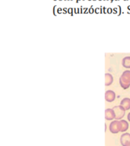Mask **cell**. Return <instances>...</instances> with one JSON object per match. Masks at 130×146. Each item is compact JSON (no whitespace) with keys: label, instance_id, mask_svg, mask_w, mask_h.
Wrapping results in <instances>:
<instances>
[{"label":"cell","instance_id":"8","mask_svg":"<svg viewBox=\"0 0 130 146\" xmlns=\"http://www.w3.org/2000/svg\"><path fill=\"white\" fill-rule=\"evenodd\" d=\"M113 75L106 73L105 74V86H110L111 84H113Z\"/></svg>","mask_w":130,"mask_h":146},{"label":"cell","instance_id":"11","mask_svg":"<svg viewBox=\"0 0 130 146\" xmlns=\"http://www.w3.org/2000/svg\"><path fill=\"white\" fill-rule=\"evenodd\" d=\"M119 84H120V86H122V88L123 89H128L129 88L130 86V84H125V83H123V82L121 81V80H119Z\"/></svg>","mask_w":130,"mask_h":146},{"label":"cell","instance_id":"7","mask_svg":"<svg viewBox=\"0 0 130 146\" xmlns=\"http://www.w3.org/2000/svg\"><path fill=\"white\" fill-rule=\"evenodd\" d=\"M120 105L123 106L125 110H130V99L126 97V98H123L121 100Z\"/></svg>","mask_w":130,"mask_h":146},{"label":"cell","instance_id":"9","mask_svg":"<svg viewBox=\"0 0 130 146\" xmlns=\"http://www.w3.org/2000/svg\"><path fill=\"white\" fill-rule=\"evenodd\" d=\"M122 65L125 68H127V69L130 68V56H127L123 58L122 60Z\"/></svg>","mask_w":130,"mask_h":146},{"label":"cell","instance_id":"3","mask_svg":"<svg viewBox=\"0 0 130 146\" xmlns=\"http://www.w3.org/2000/svg\"><path fill=\"white\" fill-rule=\"evenodd\" d=\"M120 143L122 146H130V134L128 132L123 133L120 137Z\"/></svg>","mask_w":130,"mask_h":146},{"label":"cell","instance_id":"12","mask_svg":"<svg viewBox=\"0 0 130 146\" xmlns=\"http://www.w3.org/2000/svg\"><path fill=\"white\" fill-rule=\"evenodd\" d=\"M127 119H128V120H129V122H130V113H129V114H128V115H127Z\"/></svg>","mask_w":130,"mask_h":146},{"label":"cell","instance_id":"10","mask_svg":"<svg viewBox=\"0 0 130 146\" xmlns=\"http://www.w3.org/2000/svg\"><path fill=\"white\" fill-rule=\"evenodd\" d=\"M121 125H122V129H121V132H124L125 131H127V129H129V122H127V121L125 120L121 119Z\"/></svg>","mask_w":130,"mask_h":146},{"label":"cell","instance_id":"2","mask_svg":"<svg viewBox=\"0 0 130 146\" xmlns=\"http://www.w3.org/2000/svg\"><path fill=\"white\" fill-rule=\"evenodd\" d=\"M113 110L115 112V114H116V120H121L123 118V116L125 115V110L122 106L121 105L116 106H114L113 108Z\"/></svg>","mask_w":130,"mask_h":146},{"label":"cell","instance_id":"5","mask_svg":"<svg viewBox=\"0 0 130 146\" xmlns=\"http://www.w3.org/2000/svg\"><path fill=\"white\" fill-rule=\"evenodd\" d=\"M105 119L106 120H113L116 119V114L113 109H106L105 110Z\"/></svg>","mask_w":130,"mask_h":146},{"label":"cell","instance_id":"4","mask_svg":"<svg viewBox=\"0 0 130 146\" xmlns=\"http://www.w3.org/2000/svg\"><path fill=\"white\" fill-rule=\"evenodd\" d=\"M105 100L107 102H109V103L113 102L116 100V94H115V92L113 90H110L106 91V93H105Z\"/></svg>","mask_w":130,"mask_h":146},{"label":"cell","instance_id":"1","mask_svg":"<svg viewBox=\"0 0 130 146\" xmlns=\"http://www.w3.org/2000/svg\"><path fill=\"white\" fill-rule=\"evenodd\" d=\"M109 131L110 132L113 133V134H117L119 132H121V129H122V125H121L120 120H114L111 122L109 126Z\"/></svg>","mask_w":130,"mask_h":146},{"label":"cell","instance_id":"6","mask_svg":"<svg viewBox=\"0 0 130 146\" xmlns=\"http://www.w3.org/2000/svg\"><path fill=\"white\" fill-rule=\"evenodd\" d=\"M119 80L125 84H130V70H125L121 75Z\"/></svg>","mask_w":130,"mask_h":146}]
</instances>
